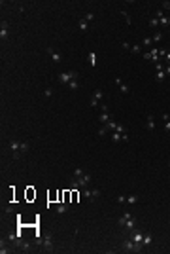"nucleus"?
<instances>
[{"label": "nucleus", "mask_w": 170, "mask_h": 254, "mask_svg": "<svg viewBox=\"0 0 170 254\" xmlns=\"http://www.w3.org/2000/svg\"><path fill=\"white\" fill-rule=\"evenodd\" d=\"M132 241L136 243V245H142V239H144V233L142 231H132V237H131Z\"/></svg>", "instance_id": "nucleus-14"}, {"label": "nucleus", "mask_w": 170, "mask_h": 254, "mask_svg": "<svg viewBox=\"0 0 170 254\" xmlns=\"http://www.w3.org/2000/svg\"><path fill=\"white\" fill-rule=\"evenodd\" d=\"M78 27H80V30H87V27H89V21H87V19L83 17V19H80V23H78Z\"/></svg>", "instance_id": "nucleus-21"}, {"label": "nucleus", "mask_w": 170, "mask_h": 254, "mask_svg": "<svg viewBox=\"0 0 170 254\" xmlns=\"http://www.w3.org/2000/svg\"><path fill=\"white\" fill-rule=\"evenodd\" d=\"M164 78H166V72H164V70H159V72H157V82H163Z\"/></svg>", "instance_id": "nucleus-26"}, {"label": "nucleus", "mask_w": 170, "mask_h": 254, "mask_svg": "<svg viewBox=\"0 0 170 254\" xmlns=\"http://www.w3.org/2000/svg\"><path fill=\"white\" fill-rule=\"evenodd\" d=\"M151 241H153L151 233H144V239H142V247H149V245H151Z\"/></svg>", "instance_id": "nucleus-17"}, {"label": "nucleus", "mask_w": 170, "mask_h": 254, "mask_svg": "<svg viewBox=\"0 0 170 254\" xmlns=\"http://www.w3.org/2000/svg\"><path fill=\"white\" fill-rule=\"evenodd\" d=\"M163 120H164V131L170 133V118H168V114H166V112L163 114Z\"/></svg>", "instance_id": "nucleus-20"}, {"label": "nucleus", "mask_w": 170, "mask_h": 254, "mask_svg": "<svg viewBox=\"0 0 170 254\" xmlns=\"http://www.w3.org/2000/svg\"><path fill=\"white\" fill-rule=\"evenodd\" d=\"M68 85H70V89H78V87H80V82H78V80H72Z\"/></svg>", "instance_id": "nucleus-29"}, {"label": "nucleus", "mask_w": 170, "mask_h": 254, "mask_svg": "<svg viewBox=\"0 0 170 254\" xmlns=\"http://www.w3.org/2000/svg\"><path fill=\"white\" fill-rule=\"evenodd\" d=\"M115 133H127V127H125V125H121V123H117Z\"/></svg>", "instance_id": "nucleus-28"}, {"label": "nucleus", "mask_w": 170, "mask_h": 254, "mask_svg": "<svg viewBox=\"0 0 170 254\" xmlns=\"http://www.w3.org/2000/svg\"><path fill=\"white\" fill-rule=\"evenodd\" d=\"M93 17H95V13H93V12H89V13H85V19H87V21H91V19H93Z\"/></svg>", "instance_id": "nucleus-37"}, {"label": "nucleus", "mask_w": 170, "mask_h": 254, "mask_svg": "<svg viewBox=\"0 0 170 254\" xmlns=\"http://www.w3.org/2000/svg\"><path fill=\"white\" fill-rule=\"evenodd\" d=\"M113 82H115V84L119 85V89H121L123 93H128V91H131V89H128V85H127V84H123V80H121V78H115Z\"/></svg>", "instance_id": "nucleus-15"}, {"label": "nucleus", "mask_w": 170, "mask_h": 254, "mask_svg": "<svg viewBox=\"0 0 170 254\" xmlns=\"http://www.w3.org/2000/svg\"><path fill=\"white\" fill-rule=\"evenodd\" d=\"M155 70L159 72V70H164V65L161 63V61H159V63H155Z\"/></svg>", "instance_id": "nucleus-34"}, {"label": "nucleus", "mask_w": 170, "mask_h": 254, "mask_svg": "<svg viewBox=\"0 0 170 254\" xmlns=\"http://www.w3.org/2000/svg\"><path fill=\"white\" fill-rule=\"evenodd\" d=\"M87 61H89L93 66H96V61H98V59H96V53H95V51H89V55H87Z\"/></svg>", "instance_id": "nucleus-19"}, {"label": "nucleus", "mask_w": 170, "mask_h": 254, "mask_svg": "<svg viewBox=\"0 0 170 254\" xmlns=\"http://www.w3.org/2000/svg\"><path fill=\"white\" fill-rule=\"evenodd\" d=\"M134 226H136L134 218H132V216H128V218H127V222H125V226H123V227H125L127 231H134Z\"/></svg>", "instance_id": "nucleus-13"}, {"label": "nucleus", "mask_w": 170, "mask_h": 254, "mask_svg": "<svg viewBox=\"0 0 170 254\" xmlns=\"http://www.w3.org/2000/svg\"><path fill=\"white\" fill-rule=\"evenodd\" d=\"M21 152H23V154L28 152V144H27V142H21Z\"/></svg>", "instance_id": "nucleus-32"}, {"label": "nucleus", "mask_w": 170, "mask_h": 254, "mask_svg": "<svg viewBox=\"0 0 170 254\" xmlns=\"http://www.w3.org/2000/svg\"><path fill=\"white\" fill-rule=\"evenodd\" d=\"M144 59H147V61H155V63H159V61H161V53H159V49H157V48H151L149 51H146V53H144Z\"/></svg>", "instance_id": "nucleus-3"}, {"label": "nucleus", "mask_w": 170, "mask_h": 254, "mask_svg": "<svg viewBox=\"0 0 170 254\" xmlns=\"http://www.w3.org/2000/svg\"><path fill=\"white\" fill-rule=\"evenodd\" d=\"M112 141H113V142H119V141H125V142H127V141H128V135H127V133H115V131H113Z\"/></svg>", "instance_id": "nucleus-11"}, {"label": "nucleus", "mask_w": 170, "mask_h": 254, "mask_svg": "<svg viewBox=\"0 0 170 254\" xmlns=\"http://www.w3.org/2000/svg\"><path fill=\"white\" fill-rule=\"evenodd\" d=\"M100 108H102V112H100V116H98V121L104 125V123H108V121L112 120V114L108 112V106H106V105H102Z\"/></svg>", "instance_id": "nucleus-6"}, {"label": "nucleus", "mask_w": 170, "mask_h": 254, "mask_svg": "<svg viewBox=\"0 0 170 254\" xmlns=\"http://www.w3.org/2000/svg\"><path fill=\"white\" fill-rule=\"evenodd\" d=\"M168 17H170V6H168Z\"/></svg>", "instance_id": "nucleus-41"}, {"label": "nucleus", "mask_w": 170, "mask_h": 254, "mask_svg": "<svg viewBox=\"0 0 170 254\" xmlns=\"http://www.w3.org/2000/svg\"><path fill=\"white\" fill-rule=\"evenodd\" d=\"M159 21H161V25H164V27H168V25H170V17H168V15H163V17L159 19Z\"/></svg>", "instance_id": "nucleus-25"}, {"label": "nucleus", "mask_w": 170, "mask_h": 254, "mask_svg": "<svg viewBox=\"0 0 170 254\" xmlns=\"http://www.w3.org/2000/svg\"><path fill=\"white\" fill-rule=\"evenodd\" d=\"M121 13H123V17H125V21H127V25H131V23H132V21H131V15H128V13L125 12V10H123V12H121Z\"/></svg>", "instance_id": "nucleus-30"}, {"label": "nucleus", "mask_w": 170, "mask_h": 254, "mask_svg": "<svg viewBox=\"0 0 170 254\" xmlns=\"http://www.w3.org/2000/svg\"><path fill=\"white\" fill-rule=\"evenodd\" d=\"M76 178V182L80 184V188H87V186L91 184V174L89 173H83L81 177H74Z\"/></svg>", "instance_id": "nucleus-4"}, {"label": "nucleus", "mask_w": 170, "mask_h": 254, "mask_svg": "<svg viewBox=\"0 0 170 254\" xmlns=\"http://www.w3.org/2000/svg\"><path fill=\"white\" fill-rule=\"evenodd\" d=\"M47 53L51 55V59H53V63H57V65H59L61 61H63V55H61V53H59V51H57L55 48H47Z\"/></svg>", "instance_id": "nucleus-9"}, {"label": "nucleus", "mask_w": 170, "mask_h": 254, "mask_svg": "<svg viewBox=\"0 0 170 254\" xmlns=\"http://www.w3.org/2000/svg\"><path fill=\"white\" fill-rule=\"evenodd\" d=\"M164 57H166V61L170 63V51H166V55H164Z\"/></svg>", "instance_id": "nucleus-40"}, {"label": "nucleus", "mask_w": 170, "mask_h": 254, "mask_svg": "<svg viewBox=\"0 0 170 254\" xmlns=\"http://www.w3.org/2000/svg\"><path fill=\"white\" fill-rule=\"evenodd\" d=\"M151 42H153V38H151V36H146V38H144V42H142V44L146 46V48H149V46H151Z\"/></svg>", "instance_id": "nucleus-27"}, {"label": "nucleus", "mask_w": 170, "mask_h": 254, "mask_svg": "<svg viewBox=\"0 0 170 254\" xmlns=\"http://www.w3.org/2000/svg\"><path fill=\"white\" fill-rule=\"evenodd\" d=\"M128 216H132V214H131V212H125V214H123L121 218H119V226H121V227L125 226V222H127V218H128Z\"/></svg>", "instance_id": "nucleus-23"}, {"label": "nucleus", "mask_w": 170, "mask_h": 254, "mask_svg": "<svg viewBox=\"0 0 170 254\" xmlns=\"http://www.w3.org/2000/svg\"><path fill=\"white\" fill-rule=\"evenodd\" d=\"M146 129H147V131H155V120H153V116H147Z\"/></svg>", "instance_id": "nucleus-18"}, {"label": "nucleus", "mask_w": 170, "mask_h": 254, "mask_svg": "<svg viewBox=\"0 0 170 254\" xmlns=\"http://www.w3.org/2000/svg\"><path fill=\"white\" fill-rule=\"evenodd\" d=\"M159 25H161V21H159V19H157V17H153V19H149V27H151V29H157V27H159Z\"/></svg>", "instance_id": "nucleus-22"}, {"label": "nucleus", "mask_w": 170, "mask_h": 254, "mask_svg": "<svg viewBox=\"0 0 170 254\" xmlns=\"http://www.w3.org/2000/svg\"><path fill=\"white\" fill-rule=\"evenodd\" d=\"M168 167H170V161H168Z\"/></svg>", "instance_id": "nucleus-42"}, {"label": "nucleus", "mask_w": 170, "mask_h": 254, "mask_svg": "<svg viewBox=\"0 0 170 254\" xmlns=\"http://www.w3.org/2000/svg\"><path fill=\"white\" fill-rule=\"evenodd\" d=\"M115 127H117V123L113 121V120H110L108 123H104V125L98 129V135H106L108 131H115Z\"/></svg>", "instance_id": "nucleus-7"}, {"label": "nucleus", "mask_w": 170, "mask_h": 254, "mask_svg": "<svg viewBox=\"0 0 170 254\" xmlns=\"http://www.w3.org/2000/svg\"><path fill=\"white\" fill-rule=\"evenodd\" d=\"M153 40H155V42H161L163 40V32H155V36H151Z\"/></svg>", "instance_id": "nucleus-31"}, {"label": "nucleus", "mask_w": 170, "mask_h": 254, "mask_svg": "<svg viewBox=\"0 0 170 254\" xmlns=\"http://www.w3.org/2000/svg\"><path fill=\"white\" fill-rule=\"evenodd\" d=\"M102 95H104V91H102V89H96L95 93H93V99H91V106H93V108L98 106V102H100V99H102Z\"/></svg>", "instance_id": "nucleus-8"}, {"label": "nucleus", "mask_w": 170, "mask_h": 254, "mask_svg": "<svg viewBox=\"0 0 170 254\" xmlns=\"http://www.w3.org/2000/svg\"><path fill=\"white\" fill-rule=\"evenodd\" d=\"M83 173H85V171L78 167V169H76V171H74V177H81V174H83Z\"/></svg>", "instance_id": "nucleus-33"}, {"label": "nucleus", "mask_w": 170, "mask_h": 254, "mask_svg": "<svg viewBox=\"0 0 170 254\" xmlns=\"http://www.w3.org/2000/svg\"><path fill=\"white\" fill-rule=\"evenodd\" d=\"M117 201H119V203H123V205H125V203H127V197H125V195H117Z\"/></svg>", "instance_id": "nucleus-36"}, {"label": "nucleus", "mask_w": 170, "mask_h": 254, "mask_svg": "<svg viewBox=\"0 0 170 254\" xmlns=\"http://www.w3.org/2000/svg\"><path fill=\"white\" fill-rule=\"evenodd\" d=\"M9 148H12V152H13V158H15V159H19V152H21V142L12 141V142H9Z\"/></svg>", "instance_id": "nucleus-10"}, {"label": "nucleus", "mask_w": 170, "mask_h": 254, "mask_svg": "<svg viewBox=\"0 0 170 254\" xmlns=\"http://www.w3.org/2000/svg\"><path fill=\"white\" fill-rule=\"evenodd\" d=\"M164 72H166V74L170 76V63H168V66H166V68H164Z\"/></svg>", "instance_id": "nucleus-39"}, {"label": "nucleus", "mask_w": 170, "mask_h": 254, "mask_svg": "<svg viewBox=\"0 0 170 254\" xmlns=\"http://www.w3.org/2000/svg\"><path fill=\"white\" fill-rule=\"evenodd\" d=\"M44 93H45V97H51V95H53V89H45Z\"/></svg>", "instance_id": "nucleus-38"}, {"label": "nucleus", "mask_w": 170, "mask_h": 254, "mask_svg": "<svg viewBox=\"0 0 170 254\" xmlns=\"http://www.w3.org/2000/svg\"><path fill=\"white\" fill-rule=\"evenodd\" d=\"M83 197L87 199V201H91V199H95V197H100V190H93V188H83Z\"/></svg>", "instance_id": "nucleus-5"}, {"label": "nucleus", "mask_w": 170, "mask_h": 254, "mask_svg": "<svg viewBox=\"0 0 170 254\" xmlns=\"http://www.w3.org/2000/svg\"><path fill=\"white\" fill-rule=\"evenodd\" d=\"M36 245H38V247H44V250H47V252H53V250H55L53 237H51V235H45L44 239H42V237H38V239H36Z\"/></svg>", "instance_id": "nucleus-1"}, {"label": "nucleus", "mask_w": 170, "mask_h": 254, "mask_svg": "<svg viewBox=\"0 0 170 254\" xmlns=\"http://www.w3.org/2000/svg\"><path fill=\"white\" fill-rule=\"evenodd\" d=\"M66 211H68V201H63V203L57 205V214H63Z\"/></svg>", "instance_id": "nucleus-16"}, {"label": "nucleus", "mask_w": 170, "mask_h": 254, "mask_svg": "<svg viewBox=\"0 0 170 254\" xmlns=\"http://www.w3.org/2000/svg\"><path fill=\"white\" fill-rule=\"evenodd\" d=\"M131 51H132V53H140V46H138V44H134V46L131 48Z\"/></svg>", "instance_id": "nucleus-35"}, {"label": "nucleus", "mask_w": 170, "mask_h": 254, "mask_svg": "<svg viewBox=\"0 0 170 254\" xmlns=\"http://www.w3.org/2000/svg\"><path fill=\"white\" fill-rule=\"evenodd\" d=\"M8 36H9V32H8V23L4 21L2 25H0V40H8Z\"/></svg>", "instance_id": "nucleus-12"}, {"label": "nucleus", "mask_w": 170, "mask_h": 254, "mask_svg": "<svg viewBox=\"0 0 170 254\" xmlns=\"http://www.w3.org/2000/svg\"><path fill=\"white\" fill-rule=\"evenodd\" d=\"M59 80L63 82V84H70L72 80H78V72H76V70H70V72H63V74H59Z\"/></svg>", "instance_id": "nucleus-2"}, {"label": "nucleus", "mask_w": 170, "mask_h": 254, "mask_svg": "<svg viewBox=\"0 0 170 254\" xmlns=\"http://www.w3.org/2000/svg\"><path fill=\"white\" fill-rule=\"evenodd\" d=\"M136 201H138V195H128L127 197V205H134Z\"/></svg>", "instance_id": "nucleus-24"}]
</instances>
